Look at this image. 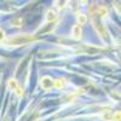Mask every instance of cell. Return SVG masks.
Here are the masks:
<instances>
[{
  "mask_svg": "<svg viewBox=\"0 0 121 121\" xmlns=\"http://www.w3.org/2000/svg\"><path fill=\"white\" fill-rule=\"evenodd\" d=\"M4 40H5V33L3 29H0V43L4 41Z\"/></svg>",
  "mask_w": 121,
  "mask_h": 121,
  "instance_id": "8",
  "label": "cell"
},
{
  "mask_svg": "<svg viewBox=\"0 0 121 121\" xmlns=\"http://www.w3.org/2000/svg\"><path fill=\"white\" fill-rule=\"evenodd\" d=\"M78 22H79V26H81V24H85L87 22V17L85 15H79L78 16Z\"/></svg>",
  "mask_w": 121,
  "mask_h": 121,
  "instance_id": "7",
  "label": "cell"
},
{
  "mask_svg": "<svg viewBox=\"0 0 121 121\" xmlns=\"http://www.w3.org/2000/svg\"><path fill=\"white\" fill-rule=\"evenodd\" d=\"M65 85H67V80H65L64 78H58L57 80H53V86H55L56 88H58V90L64 88Z\"/></svg>",
  "mask_w": 121,
  "mask_h": 121,
  "instance_id": "5",
  "label": "cell"
},
{
  "mask_svg": "<svg viewBox=\"0 0 121 121\" xmlns=\"http://www.w3.org/2000/svg\"><path fill=\"white\" fill-rule=\"evenodd\" d=\"M57 18V13L53 11V10H48L47 15H46V22H52Z\"/></svg>",
  "mask_w": 121,
  "mask_h": 121,
  "instance_id": "6",
  "label": "cell"
},
{
  "mask_svg": "<svg viewBox=\"0 0 121 121\" xmlns=\"http://www.w3.org/2000/svg\"><path fill=\"white\" fill-rule=\"evenodd\" d=\"M81 33H82V30H81V27H80L79 24H75L72 28V36L74 39H76V40L81 39Z\"/></svg>",
  "mask_w": 121,
  "mask_h": 121,
  "instance_id": "4",
  "label": "cell"
},
{
  "mask_svg": "<svg viewBox=\"0 0 121 121\" xmlns=\"http://www.w3.org/2000/svg\"><path fill=\"white\" fill-rule=\"evenodd\" d=\"M41 87L44 90H50L51 87H53V80L50 78V76H44L41 79V82H40Z\"/></svg>",
  "mask_w": 121,
  "mask_h": 121,
  "instance_id": "3",
  "label": "cell"
},
{
  "mask_svg": "<svg viewBox=\"0 0 121 121\" xmlns=\"http://www.w3.org/2000/svg\"><path fill=\"white\" fill-rule=\"evenodd\" d=\"M35 38L33 35H29V34H17L13 36H10L7 39L4 40V43L6 45L10 46H17V45H26V44H30L35 41Z\"/></svg>",
  "mask_w": 121,
  "mask_h": 121,
  "instance_id": "1",
  "label": "cell"
},
{
  "mask_svg": "<svg viewBox=\"0 0 121 121\" xmlns=\"http://www.w3.org/2000/svg\"><path fill=\"white\" fill-rule=\"evenodd\" d=\"M9 86L10 88H11L13 92L18 96V97H21L23 95V90L21 88V86H19V84L16 81L15 79H10V81H9Z\"/></svg>",
  "mask_w": 121,
  "mask_h": 121,
  "instance_id": "2",
  "label": "cell"
}]
</instances>
